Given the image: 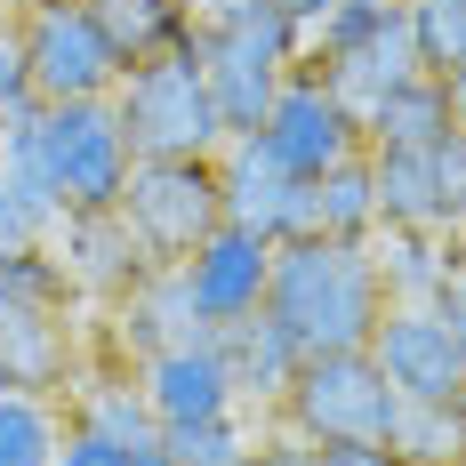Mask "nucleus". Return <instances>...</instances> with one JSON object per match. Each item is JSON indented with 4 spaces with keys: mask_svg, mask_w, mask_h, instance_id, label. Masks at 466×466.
Wrapping results in <instances>:
<instances>
[{
    "mask_svg": "<svg viewBox=\"0 0 466 466\" xmlns=\"http://www.w3.org/2000/svg\"><path fill=\"white\" fill-rule=\"evenodd\" d=\"M266 314L289 329V346H298V354H354V346H370L378 314H386L370 241H338V233L274 241Z\"/></svg>",
    "mask_w": 466,
    "mask_h": 466,
    "instance_id": "nucleus-1",
    "label": "nucleus"
},
{
    "mask_svg": "<svg viewBox=\"0 0 466 466\" xmlns=\"http://www.w3.org/2000/svg\"><path fill=\"white\" fill-rule=\"evenodd\" d=\"M362 354L386 370V386L402 402H459V386H466V354L434 306H386Z\"/></svg>",
    "mask_w": 466,
    "mask_h": 466,
    "instance_id": "nucleus-10",
    "label": "nucleus"
},
{
    "mask_svg": "<svg viewBox=\"0 0 466 466\" xmlns=\"http://www.w3.org/2000/svg\"><path fill=\"white\" fill-rule=\"evenodd\" d=\"M274 8H281V16H298V25H322L329 0H274Z\"/></svg>",
    "mask_w": 466,
    "mask_h": 466,
    "instance_id": "nucleus-34",
    "label": "nucleus"
},
{
    "mask_svg": "<svg viewBox=\"0 0 466 466\" xmlns=\"http://www.w3.org/2000/svg\"><path fill=\"white\" fill-rule=\"evenodd\" d=\"M56 466H129V451L121 442H105V434H89V426L65 419V451H56Z\"/></svg>",
    "mask_w": 466,
    "mask_h": 466,
    "instance_id": "nucleus-30",
    "label": "nucleus"
},
{
    "mask_svg": "<svg viewBox=\"0 0 466 466\" xmlns=\"http://www.w3.org/2000/svg\"><path fill=\"white\" fill-rule=\"evenodd\" d=\"M426 161H434V193H442V233H466V129L426 145Z\"/></svg>",
    "mask_w": 466,
    "mask_h": 466,
    "instance_id": "nucleus-27",
    "label": "nucleus"
},
{
    "mask_svg": "<svg viewBox=\"0 0 466 466\" xmlns=\"http://www.w3.org/2000/svg\"><path fill=\"white\" fill-rule=\"evenodd\" d=\"M129 466H177V459H169V451H137Z\"/></svg>",
    "mask_w": 466,
    "mask_h": 466,
    "instance_id": "nucleus-35",
    "label": "nucleus"
},
{
    "mask_svg": "<svg viewBox=\"0 0 466 466\" xmlns=\"http://www.w3.org/2000/svg\"><path fill=\"white\" fill-rule=\"evenodd\" d=\"M386 451L402 466H459L466 459V410L459 402H402L386 426Z\"/></svg>",
    "mask_w": 466,
    "mask_h": 466,
    "instance_id": "nucleus-23",
    "label": "nucleus"
},
{
    "mask_svg": "<svg viewBox=\"0 0 466 466\" xmlns=\"http://www.w3.org/2000/svg\"><path fill=\"white\" fill-rule=\"evenodd\" d=\"M459 258H466V241L426 233V226H378L370 233V266H378L386 306H434L459 281Z\"/></svg>",
    "mask_w": 466,
    "mask_h": 466,
    "instance_id": "nucleus-16",
    "label": "nucleus"
},
{
    "mask_svg": "<svg viewBox=\"0 0 466 466\" xmlns=\"http://www.w3.org/2000/svg\"><path fill=\"white\" fill-rule=\"evenodd\" d=\"M249 137H258V153H266L274 169L306 177V186H314V177H329L338 161L370 153V137H362V113L329 89L314 65H289V73H281L274 105H266V121H258Z\"/></svg>",
    "mask_w": 466,
    "mask_h": 466,
    "instance_id": "nucleus-7",
    "label": "nucleus"
},
{
    "mask_svg": "<svg viewBox=\"0 0 466 466\" xmlns=\"http://www.w3.org/2000/svg\"><path fill=\"white\" fill-rule=\"evenodd\" d=\"M218 338V354H226V378H233V402L241 410H258V419H274V402L289 394V378H298V346H289V329L258 306L249 322H226V329H209Z\"/></svg>",
    "mask_w": 466,
    "mask_h": 466,
    "instance_id": "nucleus-15",
    "label": "nucleus"
},
{
    "mask_svg": "<svg viewBox=\"0 0 466 466\" xmlns=\"http://www.w3.org/2000/svg\"><path fill=\"white\" fill-rule=\"evenodd\" d=\"M177 281H186L201 329H226V322H249L266 306V281H274V241L249 226H218L201 233L186 258H177Z\"/></svg>",
    "mask_w": 466,
    "mask_h": 466,
    "instance_id": "nucleus-9",
    "label": "nucleus"
},
{
    "mask_svg": "<svg viewBox=\"0 0 466 466\" xmlns=\"http://www.w3.org/2000/svg\"><path fill=\"white\" fill-rule=\"evenodd\" d=\"M0 145H8V153H25V161L41 169L48 201H56L65 218H73V209H121L129 169H137V153H129V129H121L113 96L25 105V113H8V121H0Z\"/></svg>",
    "mask_w": 466,
    "mask_h": 466,
    "instance_id": "nucleus-2",
    "label": "nucleus"
},
{
    "mask_svg": "<svg viewBox=\"0 0 466 466\" xmlns=\"http://www.w3.org/2000/svg\"><path fill=\"white\" fill-rule=\"evenodd\" d=\"M306 466H402V459H394L386 442H314Z\"/></svg>",
    "mask_w": 466,
    "mask_h": 466,
    "instance_id": "nucleus-31",
    "label": "nucleus"
},
{
    "mask_svg": "<svg viewBox=\"0 0 466 466\" xmlns=\"http://www.w3.org/2000/svg\"><path fill=\"white\" fill-rule=\"evenodd\" d=\"M48 233L56 226H48L33 201H16V186L0 177V258H8V249H33V241H48Z\"/></svg>",
    "mask_w": 466,
    "mask_h": 466,
    "instance_id": "nucleus-28",
    "label": "nucleus"
},
{
    "mask_svg": "<svg viewBox=\"0 0 466 466\" xmlns=\"http://www.w3.org/2000/svg\"><path fill=\"white\" fill-rule=\"evenodd\" d=\"M314 73H322V81H329L338 96H346L354 113H370V105H378L386 89H394V81H410V73H426V65H419V41H410V25H402V16H386L378 33L346 41L338 56H322Z\"/></svg>",
    "mask_w": 466,
    "mask_h": 466,
    "instance_id": "nucleus-18",
    "label": "nucleus"
},
{
    "mask_svg": "<svg viewBox=\"0 0 466 466\" xmlns=\"http://www.w3.org/2000/svg\"><path fill=\"white\" fill-rule=\"evenodd\" d=\"M16 41H25V73L41 105H73V96H113L121 89V48L105 33L89 0H25L16 16Z\"/></svg>",
    "mask_w": 466,
    "mask_h": 466,
    "instance_id": "nucleus-6",
    "label": "nucleus"
},
{
    "mask_svg": "<svg viewBox=\"0 0 466 466\" xmlns=\"http://www.w3.org/2000/svg\"><path fill=\"white\" fill-rule=\"evenodd\" d=\"M434 314L451 322V338H459V354H466V281H451V289L434 298Z\"/></svg>",
    "mask_w": 466,
    "mask_h": 466,
    "instance_id": "nucleus-32",
    "label": "nucleus"
},
{
    "mask_svg": "<svg viewBox=\"0 0 466 466\" xmlns=\"http://www.w3.org/2000/svg\"><path fill=\"white\" fill-rule=\"evenodd\" d=\"M394 410H402V394L354 346V354H306L289 394L274 402V426H289L298 442H386Z\"/></svg>",
    "mask_w": 466,
    "mask_h": 466,
    "instance_id": "nucleus-5",
    "label": "nucleus"
},
{
    "mask_svg": "<svg viewBox=\"0 0 466 466\" xmlns=\"http://www.w3.org/2000/svg\"><path fill=\"white\" fill-rule=\"evenodd\" d=\"M56 451H65V410L48 394L8 386L0 394V466H56Z\"/></svg>",
    "mask_w": 466,
    "mask_h": 466,
    "instance_id": "nucleus-24",
    "label": "nucleus"
},
{
    "mask_svg": "<svg viewBox=\"0 0 466 466\" xmlns=\"http://www.w3.org/2000/svg\"><path fill=\"white\" fill-rule=\"evenodd\" d=\"M193 56H201V81L218 96L226 137H249L266 121V105H274L281 73L306 65V25L266 0L249 16H233V25H193Z\"/></svg>",
    "mask_w": 466,
    "mask_h": 466,
    "instance_id": "nucleus-4",
    "label": "nucleus"
},
{
    "mask_svg": "<svg viewBox=\"0 0 466 466\" xmlns=\"http://www.w3.org/2000/svg\"><path fill=\"white\" fill-rule=\"evenodd\" d=\"M370 177H378V226H426L442 233V193H434V161L419 153H370ZM459 241V233H451Z\"/></svg>",
    "mask_w": 466,
    "mask_h": 466,
    "instance_id": "nucleus-20",
    "label": "nucleus"
},
{
    "mask_svg": "<svg viewBox=\"0 0 466 466\" xmlns=\"http://www.w3.org/2000/svg\"><path fill=\"white\" fill-rule=\"evenodd\" d=\"M451 129H459V121H451V89H442V73H410V81H394V89L362 113L370 153H419V145H442Z\"/></svg>",
    "mask_w": 466,
    "mask_h": 466,
    "instance_id": "nucleus-19",
    "label": "nucleus"
},
{
    "mask_svg": "<svg viewBox=\"0 0 466 466\" xmlns=\"http://www.w3.org/2000/svg\"><path fill=\"white\" fill-rule=\"evenodd\" d=\"M73 410L65 419L89 426V434H105V442H121L129 459L137 451H161V419H153V402H145V386L129 362H105V370H73Z\"/></svg>",
    "mask_w": 466,
    "mask_h": 466,
    "instance_id": "nucleus-17",
    "label": "nucleus"
},
{
    "mask_svg": "<svg viewBox=\"0 0 466 466\" xmlns=\"http://www.w3.org/2000/svg\"><path fill=\"white\" fill-rule=\"evenodd\" d=\"M0 394H8V370H0Z\"/></svg>",
    "mask_w": 466,
    "mask_h": 466,
    "instance_id": "nucleus-36",
    "label": "nucleus"
},
{
    "mask_svg": "<svg viewBox=\"0 0 466 466\" xmlns=\"http://www.w3.org/2000/svg\"><path fill=\"white\" fill-rule=\"evenodd\" d=\"M459 241H466V233H459Z\"/></svg>",
    "mask_w": 466,
    "mask_h": 466,
    "instance_id": "nucleus-39",
    "label": "nucleus"
},
{
    "mask_svg": "<svg viewBox=\"0 0 466 466\" xmlns=\"http://www.w3.org/2000/svg\"><path fill=\"white\" fill-rule=\"evenodd\" d=\"M442 89H451V121L466 129V65H451V73H442Z\"/></svg>",
    "mask_w": 466,
    "mask_h": 466,
    "instance_id": "nucleus-33",
    "label": "nucleus"
},
{
    "mask_svg": "<svg viewBox=\"0 0 466 466\" xmlns=\"http://www.w3.org/2000/svg\"><path fill=\"white\" fill-rule=\"evenodd\" d=\"M161 451L177 466H249L258 459V419L226 410V419H201V426H161Z\"/></svg>",
    "mask_w": 466,
    "mask_h": 466,
    "instance_id": "nucleus-25",
    "label": "nucleus"
},
{
    "mask_svg": "<svg viewBox=\"0 0 466 466\" xmlns=\"http://www.w3.org/2000/svg\"><path fill=\"white\" fill-rule=\"evenodd\" d=\"M89 8L105 16L121 65H145V56H161V48H186L193 41V8L186 0H89Z\"/></svg>",
    "mask_w": 466,
    "mask_h": 466,
    "instance_id": "nucleus-21",
    "label": "nucleus"
},
{
    "mask_svg": "<svg viewBox=\"0 0 466 466\" xmlns=\"http://www.w3.org/2000/svg\"><path fill=\"white\" fill-rule=\"evenodd\" d=\"M129 370H137V386H145V402H153V419H161V426H201V419L241 410V402H233V378H226L218 338L161 346V354H145V362H129Z\"/></svg>",
    "mask_w": 466,
    "mask_h": 466,
    "instance_id": "nucleus-13",
    "label": "nucleus"
},
{
    "mask_svg": "<svg viewBox=\"0 0 466 466\" xmlns=\"http://www.w3.org/2000/svg\"><path fill=\"white\" fill-rule=\"evenodd\" d=\"M105 354L113 362H145V354H161V346H186V338H209L201 329V314H193L186 281H177V266H153V274L137 281V289H121L113 306H105Z\"/></svg>",
    "mask_w": 466,
    "mask_h": 466,
    "instance_id": "nucleus-14",
    "label": "nucleus"
},
{
    "mask_svg": "<svg viewBox=\"0 0 466 466\" xmlns=\"http://www.w3.org/2000/svg\"><path fill=\"white\" fill-rule=\"evenodd\" d=\"M402 25H410V41H419L426 73L466 65V0H402Z\"/></svg>",
    "mask_w": 466,
    "mask_h": 466,
    "instance_id": "nucleus-26",
    "label": "nucleus"
},
{
    "mask_svg": "<svg viewBox=\"0 0 466 466\" xmlns=\"http://www.w3.org/2000/svg\"><path fill=\"white\" fill-rule=\"evenodd\" d=\"M25 105H41L33 96V73H25V41H16V25H0V121L25 113Z\"/></svg>",
    "mask_w": 466,
    "mask_h": 466,
    "instance_id": "nucleus-29",
    "label": "nucleus"
},
{
    "mask_svg": "<svg viewBox=\"0 0 466 466\" xmlns=\"http://www.w3.org/2000/svg\"><path fill=\"white\" fill-rule=\"evenodd\" d=\"M459 466H466V459H459Z\"/></svg>",
    "mask_w": 466,
    "mask_h": 466,
    "instance_id": "nucleus-40",
    "label": "nucleus"
},
{
    "mask_svg": "<svg viewBox=\"0 0 466 466\" xmlns=\"http://www.w3.org/2000/svg\"><path fill=\"white\" fill-rule=\"evenodd\" d=\"M113 113H121L137 161H209V153L226 145V121H218V96L201 81L193 41L129 65L121 89H113Z\"/></svg>",
    "mask_w": 466,
    "mask_h": 466,
    "instance_id": "nucleus-3",
    "label": "nucleus"
},
{
    "mask_svg": "<svg viewBox=\"0 0 466 466\" xmlns=\"http://www.w3.org/2000/svg\"><path fill=\"white\" fill-rule=\"evenodd\" d=\"M314 233H338V241H370L378 233L370 153H354V161H338L329 177H314Z\"/></svg>",
    "mask_w": 466,
    "mask_h": 466,
    "instance_id": "nucleus-22",
    "label": "nucleus"
},
{
    "mask_svg": "<svg viewBox=\"0 0 466 466\" xmlns=\"http://www.w3.org/2000/svg\"><path fill=\"white\" fill-rule=\"evenodd\" d=\"M459 410H466V386H459Z\"/></svg>",
    "mask_w": 466,
    "mask_h": 466,
    "instance_id": "nucleus-37",
    "label": "nucleus"
},
{
    "mask_svg": "<svg viewBox=\"0 0 466 466\" xmlns=\"http://www.w3.org/2000/svg\"><path fill=\"white\" fill-rule=\"evenodd\" d=\"M218 193H226V226H249L266 241H298L314 233V186L274 169L258 137H226L218 145Z\"/></svg>",
    "mask_w": 466,
    "mask_h": 466,
    "instance_id": "nucleus-12",
    "label": "nucleus"
},
{
    "mask_svg": "<svg viewBox=\"0 0 466 466\" xmlns=\"http://www.w3.org/2000/svg\"><path fill=\"white\" fill-rule=\"evenodd\" d=\"M459 281H466V258H459Z\"/></svg>",
    "mask_w": 466,
    "mask_h": 466,
    "instance_id": "nucleus-38",
    "label": "nucleus"
},
{
    "mask_svg": "<svg viewBox=\"0 0 466 466\" xmlns=\"http://www.w3.org/2000/svg\"><path fill=\"white\" fill-rule=\"evenodd\" d=\"M121 218L145 241L153 266H177L201 233L226 226V193H218V153L209 161H137L129 193H121Z\"/></svg>",
    "mask_w": 466,
    "mask_h": 466,
    "instance_id": "nucleus-8",
    "label": "nucleus"
},
{
    "mask_svg": "<svg viewBox=\"0 0 466 466\" xmlns=\"http://www.w3.org/2000/svg\"><path fill=\"white\" fill-rule=\"evenodd\" d=\"M48 258L65 266V289L89 298V306H113L121 289H137L153 274V258H145V241L129 233L121 209H73V218H56Z\"/></svg>",
    "mask_w": 466,
    "mask_h": 466,
    "instance_id": "nucleus-11",
    "label": "nucleus"
}]
</instances>
